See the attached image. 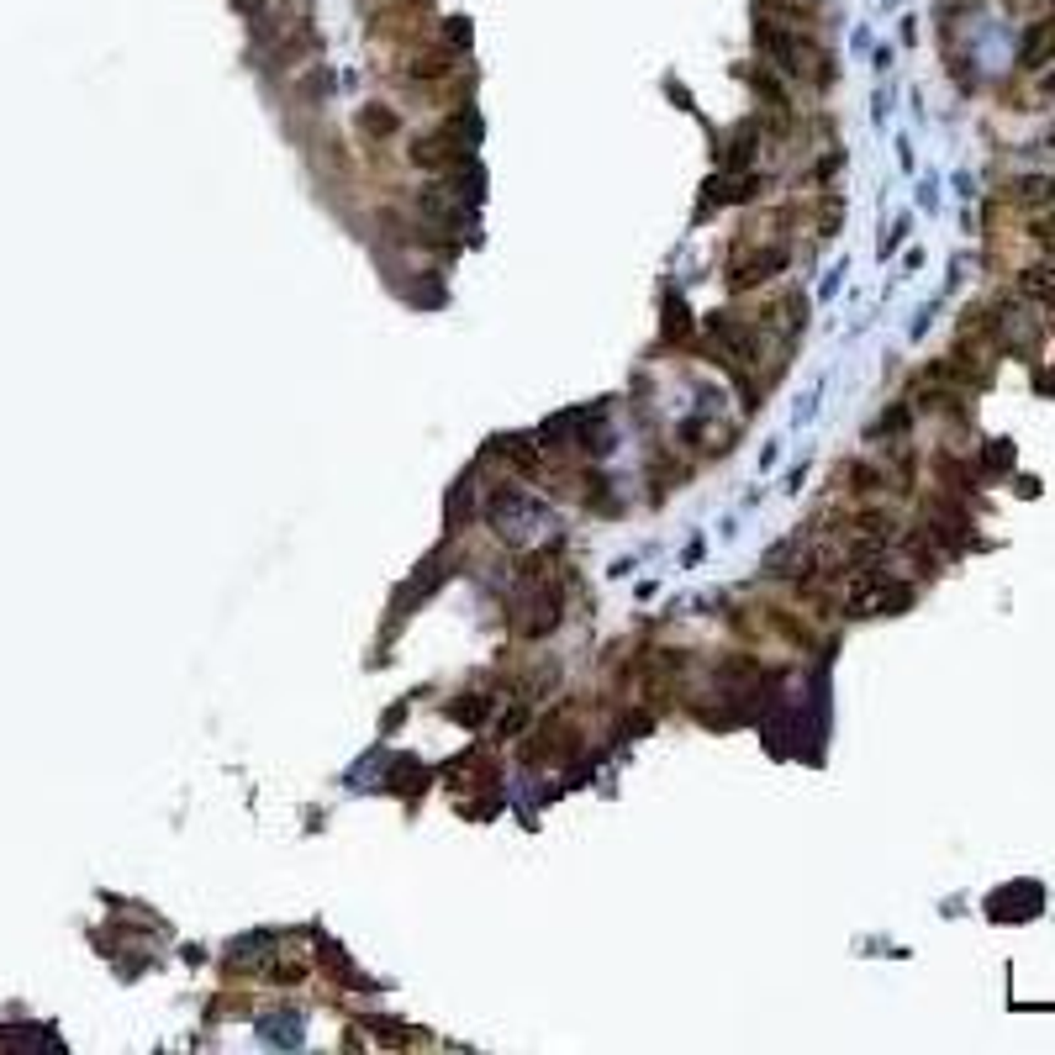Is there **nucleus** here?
<instances>
[{
	"label": "nucleus",
	"instance_id": "8",
	"mask_svg": "<svg viewBox=\"0 0 1055 1055\" xmlns=\"http://www.w3.org/2000/svg\"><path fill=\"white\" fill-rule=\"evenodd\" d=\"M449 69H454V59H449V53H433V59L412 63V80H433V74H449Z\"/></svg>",
	"mask_w": 1055,
	"mask_h": 1055
},
{
	"label": "nucleus",
	"instance_id": "5",
	"mask_svg": "<svg viewBox=\"0 0 1055 1055\" xmlns=\"http://www.w3.org/2000/svg\"><path fill=\"white\" fill-rule=\"evenodd\" d=\"M486 713H491V697H475V691H470L465 702H449V718H454V723H470V728H475Z\"/></svg>",
	"mask_w": 1055,
	"mask_h": 1055
},
{
	"label": "nucleus",
	"instance_id": "6",
	"mask_svg": "<svg viewBox=\"0 0 1055 1055\" xmlns=\"http://www.w3.org/2000/svg\"><path fill=\"white\" fill-rule=\"evenodd\" d=\"M391 786H396V792H417V786H423V765H417V760H396V765H391Z\"/></svg>",
	"mask_w": 1055,
	"mask_h": 1055
},
{
	"label": "nucleus",
	"instance_id": "4",
	"mask_svg": "<svg viewBox=\"0 0 1055 1055\" xmlns=\"http://www.w3.org/2000/svg\"><path fill=\"white\" fill-rule=\"evenodd\" d=\"M755 138H760V127H755V122L739 127V132H734V143L723 148V164H749V158H755Z\"/></svg>",
	"mask_w": 1055,
	"mask_h": 1055
},
{
	"label": "nucleus",
	"instance_id": "1",
	"mask_svg": "<svg viewBox=\"0 0 1055 1055\" xmlns=\"http://www.w3.org/2000/svg\"><path fill=\"white\" fill-rule=\"evenodd\" d=\"M559 607H565L559 586H549L544 575H533V591H523V602H518V633H523V639H544V633H555V628H559Z\"/></svg>",
	"mask_w": 1055,
	"mask_h": 1055
},
{
	"label": "nucleus",
	"instance_id": "2",
	"mask_svg": "<svg viewBox=\"0 0 1055 1055\" xmlns=\"http://www.w3.org/2000/svg\"><path fill=\"white\" fill-rule=\"evenodd\" d=\"M776 270H786V249L771 243V249H749L734 259V285H760V280H771Z\"/></svg>",
	"mask_w": 1055,
	"mask_h": 1055
},
{
	"label": "nucleus",
	"instance_id": "7",
	"mask_svg": "<svg viewBox=\"0 0 1055 1055\" xmlns=\"http://www.w3.org/2000/svg\"><path fill=\"white\" fill-rule=\"evenodd\" d=\"M359 127H365L370 138H385V132H396V117H391V111H380V106H365Z\"/></svg>",
	"mask_w": 1055,
	"mask_h": 1055
},
{
	"label": "nucleus",
	"instance_id": "9",
	"mask_svg": "<svg viewBox=\"0 0 1055 1055\" xmlns=\"http://www.w3.org/2000/svg\"><path fill=\"white\" fill-rule=\"evenodd\" d=\"M745 80H749V85H755L760 95H765V100H786V90H781V85L771 80V74H765V69H745Z\"/></svg>",
	"mask_w": 1055,
	"mask_h": 1055
},
{
	"label": "nucleus",
	"instance_id": "3",
	"mask_svg": "<svg viewBox=\"0 0 1055 1055\" xmlns=\"http://www.w3.org/2000/svg\"><path fill=\"white\" fill-rule=\"evenodd\" d=\"M417 217H428L438 227V233H449V227H460V206H454V195H449V185H428V190H417Z\"/></svg>",
	"mask_w": 1055,
	"mask_h": 1055
}]
</instances>
